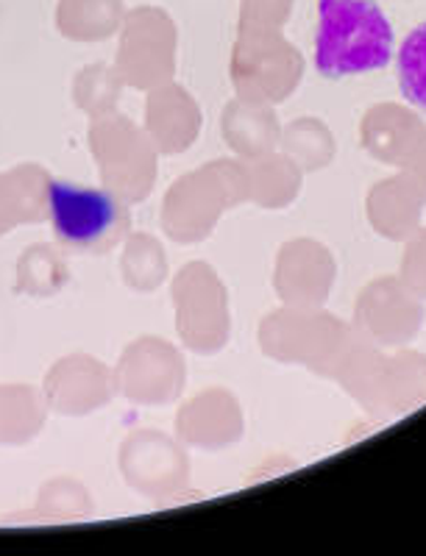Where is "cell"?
I'll return each mask as SVG.
<instances>
[{
    "instance_id": "cell-1",
    "label": "cell",
    "mask_w": 426,
    "mask_h": 556,
    "mask_svg": "<svg viewBox=\"0 0 426 556\" xmlns=\"http://www.w3.org/2000/svg\"><path fill=\"white\" fill-rule=\"evenodd\" d=\"M396 56L393 23L376 0H318L315 67L324 78L385 70Z\"/></svg>"
},
{
    "instance_id": "cell-2",
    "label": "cell",
    "mask_w": 426,
    "mask_h": 556,
    "mask_svg": "<svg viewBox=\"0 0 426 556\" xmlns=\"http://www.w3.org/2000/svg\"><path fill=\"white\" fill-rule=\"evenodd\" d=\"M45 203L57 240L78 251H98L115 242L126 226V206L112 192L96 187L51 181L45 187Z\"/></svg>"
},
{
    "instance_id": "cell-3",
    "label": "cell",
    "mask_w": 426,
    "mask_h": 556,
    "mask_svg": "<svg viewBox=\"0 0 426 556\" xmlns=\"http://www.w3.org/2000/svg\"><path fill=\"white\" fill-rule=\"evenodd\" d=\"M399 89L415 109L426 112V23L415 26L396 53Z\"/></svg>"
}]
</instances>
